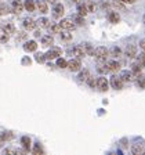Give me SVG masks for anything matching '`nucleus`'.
I'll return each instance as SVG.
<instances>
[{
  "mask_svg": "<svg viewBox=\"0 0 145 155\" xmlns=\"http://www.w3.org/2000/svg\"><path fill=\"white\" fill-rule=\"evenodd\" d=\"M94 57H95V60L100 64H102V62L106 61V58L109 57V51L106 50V47H98L94 51Z\"/></svg>",
  "mask_w": 145,
  "mask_h": 155,
  "instance_id": "1",
  "label": "nucleus"
},
{
  "mask_svg": "<svg viewBox=\"0 0 145 155\" xmlns=\"http://www.w3.org/2000/svg\"><path fill=\"white\" fill-rule=\"evenodd\" d=\"M66 68H69V71H72V72L80 71V69H82V62H80V60L75 58V60H71V61H68Z\"/></svg>",
  "mask_w": 145,
  "mask_h": 155,
  "instance_id": "2",
  "label": "nucleus"
},
{
  "mask_svg": "<svg viewBox=\"0 0 145 155\" xmlns=\"http://www.w3.org/2000/svg\"><path fill=\"white\" fill-rule=\"evenodd\" d=\"M62 54V50L61 48H58V47H53L50 51H47L44 54L46 60H55V58H58L60 55Z\"/></svg>",
  "mask_w": 145,
  "mask_h": 155,
  "instance_id": "3",
  "label": "nucleus"
},
{
  "mask_svg": "<svg viewBox=\"0 0 145 155\" xmlns=\"http://www.w3.org/2000/svg\"><path fill=\"white\" fill-rule=\"evenodd\" d=\"M105 71L106 72H112V74H115V72H118L120 69V64L118 61H105Z\"/></svg>",
  "mask_w": 145,
  "mask_h": 155,
  "instance_id": "4",
  "label": "nucleus"
},
{
  "mask_svg": "<svg viewBox=\"0 0 145 155\" xmlns=\"http://www.w3.org/2000/svg\"><path fill=\"white\" fill-rule=\"evenodd\" d=\"M60 26H61L62 29L71 31V29H73L75 26H76V24H75V21L72 18H62V21L60 22Z\"/></svg>",
  "mask_w": 145,
  "mask_h": 155,
  "instance_id": "5",
  "label": "nucleus"
},
{
  "mask_svg": "<svg viewBox=\"0 0 145 155\" xmlns=\"http://www.w3.org/2000/svg\"><path fill=\"white\" fill-rule=\"evenodd\" d=\"M95 86L98 87V90L106 91V90H108V86H109V82L106 81V78L100 76L98 79H97V84H95Z\"/></svg>",
  "mask_w": 145,
  "mask_h": 155,
  "instance_id": "6",
  "label": "nucleus"
},
{
  "mask_svg": "<svg viewBox=\"0 0 145 155\" xmlns=\"http://www.w3.org/2000/svg\"><path fill=\"white\" fill-rule=\"evenodd\" d=\"M73 54L76 55L77 60H82V58L86 57V51H84L83 45H77L73 47Z\"/></svg>",
  "mask_w": 145,
  "mask_h": 155,
  "instance_id": "7",
  "label": "nucleus"
},
{
  "mask_svg": "<svg viewBox=\"0 0 145 155\" xmlns=\"http://www.w3.org/2000/svg\"><path fill=\"white\" fill-rule=\"evenodd\" d=\"M64 6H62L61 3H55L54 8H53V15L55 17V18H61L62 15H64Z\"/></svg>",
  "mask_w": 145,
  "mask_h": 155,
  "instance_id": "8",
  "label": "nucleus"
},
{
  "mask_svg": "<svg viewBox=\"0 0 145 155\" xmlns=\"http://www.w3.org/2000/svg\"><path fill=\"white\" fill-rule=\"evenodd\" d=\"M111 86H112L113 89H116V90H120V89L123 87L122 79H120L119 76H112L111 78Z\"/></svg>",
  "mask_w": 145,
  "mask_h": 155,
  "instance_id": "9",
  "label": "nucleus"
},
{
  "mask_svg": "<svg viewBox=\"0 0 145 155\" xmlns=\"http://www.w3.org/2000/svg\"><path fill=\"white\" fill-rule=\"evenodd\" d=\"M22 25H24V29H25V31H32V29H35L36 22L32 18H25L24 19V22H22Z\"/></svg>",
  "mask_w": 145,
  "mask_h": 155,
  "instance_id": "10",
  "label": "nucleus"
},
{
  "mask_svg": "<svg viewBox=\"0 0 145 155\" xmlns=\"http://www.w3.org/2000/svg\"><path fill=\"white\" fill-rule=\"evenodd\" d=\"M124 53H126V55H127L129 58H134L135 55H137V47H135L134 45H129L127 47H126Z\"/></svg>",
  "mask_w": 145,
  "mask_h": 155,
  "instance_id": "11",
  "label": "nucleus"
},
{
  "mask_svg": "<svg viewBox=\"0 0 145 155\" xmlns=\"http://www.w3.org/2000/svg\"><path fill=\"white\" fill-rule=\"evenodd\" d=\"M36 48H37V45H36L35 40H29L24 45V50L28 53H32V51H36Z\"/></svg>",
  "mask_w": 145,
  "mask_h": 155,
  "instance_id": "12",
  "label": "nucleus"
},
{
  "mask_svg": "<svg viewBox=\"0 0 145 155\" xmlns=\"http://www.w3.org/2000/svg\"><path fill=\"white\" fill-rule=\"evenodd\" d=\"M131 152L134 155H140L144 152V144H141V143H134V144L131 145Z\"/></svg>",
  "mask_w": 145,
  "mask_h": 155,
  "instance_id": "13",
  "label": "nucleus"
},
{
  "mask_svg": "<svg viewBox=\"0 0 145 155\" xmlns=\"http://www.w3.org/2000/svg\"><path fill=\"white\" fill-rule=\"evenodd\" d=\"M119 78L122 79L123 83H124V82H131L133 79H134L130 71H122V72H120V75H119Z\"/></svg>",
  "mask_w": 145,
  "mask_h": 155,
  "instance_id": "14",
  "label": "nucleus"
},
{
  "mask_svg": "<svg viewBox=\"0 0 145 155\" xmlns=\"http://www.w3.org/2000/svg\"><path fill=\"white\" fill-rule=\"evenodd\" d=\"M24 10V4L19 0H13V11L15 14H21Z\"/></svg>",
  "mask_w": 145,
  "mask_h": 155,
  "instance_id": "15",
  "label": "nucleus"
},
{
  "mask_svg": "<svg viewBox=\"0 0 145 155\" xmlns=\"http://www.w3.org/2000/svg\"><path fill=\"white\" fill-rule=\"evenodd\" d=\"M36 6H37L39 11H40L42 14L48 13V7H47V3H46V0H39L37 3H36Z\"/></svg>",
  "mask_w": 145,
  "mask_h": 155,
  "instance_id": "16",
  "label": "nucleus"
},
{
  "mask_svg": "<svg viewBox=\"0 0 145 155\" xmlns=\"http://www.w3.org/2000/svg\"><path fill=\"white\" fill-rule=\"evenodd\" d=\"M53 43H54V38H53V35H44L42 36V45L43 46H51Z\"/></svg>",
  "mask_w": 145,
  "mask_h": 155,
  "instance_id": "17",
  "label": "nucleus"
},
{
  "mask_svg": "<svg viewBox=\"0 0 145 155\" xmlns=\"http://www.w3.org/2000/svg\"><path fill=\"white\" fill-rule=\"evenodd\" d=\"M24 8L26 10V11H29V13H33L36 8V4L33 0H26L25 3H24Z\"/></svg>",
  "mask_w": 145,
  "mask_h": 155,
  "instance_id": "18",
  "label": "nucleus"
},
{
  "mask_svg": "<svg viewBox=\"0 0 145 155\" xmlns=\"http://www.w3.org/2000/svg\"><path fill=\"white\" fill-rule=\"evenodd\" d=\"M108 19H109V22H112V24H118L120 21V17L116 11H111V13L108 14Z\"/></svg>",
  "mask_w": 145,
  "mask_h": 155,
  "instance_id": "19",
  "label": "nucleus"
},
{
  "mask_svg": "<svg viewBox=\"0 0 145 155\" xmlns=\"http://www.w3.org/2000/svg\"><path fill=\"white\" fill-rule=\"evenodd\" d=\"M2 28H3L4 31H6V32L8 33V35H13V33L15 32V26H14L11 22H6V24H3V25H2Z\"/></svg>",
  "mask_w": 145,
  "mask_h": 155,
  "instance_id": "20",
  "label": "nucleus"
},
{
  "mask_svg": "<svg viewBox=\"0 0 145 155\" xmlns=\"http://www.w3.org/2000/svg\"><path fill=\"white\" fill-rule=\"evenodd\" d=\"M83 4H84V7H86L87 13H93V11H95V3H94L93 0H86Z\"/></svg>",
  "mask_w": 145,
  "mask_h": 155,
  "instance_id": "21",
  "label": "nucleus"
},
{
  "mask_svg": "<svg viewBox=\"0 0 145 155\" xmlns=\"http://www.w3.org/2000/svg\"><path fill=\"white\" fill-rule=\"evenodd\" d=\"M83 47H84V51H86V55H94L95 48L93 47L91 43H83Z\"/></svg>",
  "mask_w": 145,
  "mask_h": 155,
  "instance_id": "22",
  "label": "nucleus"
},
{
  "mask_svg": "<svg viewBox=\"0 0 145 155\" xmlns=\"http://www.w3.org/2000/svg\"><path fill=\"white\" fill-rule=\"evenodd\" d=\"M21 144H22V148L25 151H29V148H31V139H29L28 136H24L22 139H21Z\"/></svg>",
  "mask_w": 145,
  "mask_h": 155,
  "instance_id": "23",
  "label": "nucleus"
},
{
  "mask_svg": "<svg viewBox=\"0 0 145 155\" xmlns=\"http://www.w3.org/2000/svg\"><path fill=\"white\" fill-rule=\"evenodd\" d=\"M36 25H39L40 28H48V26H50V19L43 17V18H40L37 22H36Z\"/></svg>",
  "mask_w": 145,
  "mask_h": 155,
  "instance_id": "24",
  "label": "nucleus"
},
{
  "mask_svg": "<svg viewBox=\"0 0 145 155\" xmlns=\"http://www.w3.org/2000/svg\"><path fill=\"white\" fill-rule=\"evenodd\" d=\"M8 39H10V35L4 31L2 26H0V43H6L8 42Z\"/></svg>",
  "mask_w": 145,
  "mask_h": 155,
  "instance_id": "25",
  "label": "nucleus"
},
{
  "mask_svg": "<svg viewBox=\"0 0 145 155\" xmlns=\"http://www.w3.org/2000/svg\"><path fill=\"white\" fill-rule=\"evenodd\" d=\"M112 6L115 7V8L120 10V11H126V6H124V3H122L120 0H113V2H112Z\"/></svg>",
  "mask_w": 145,
  "mask_h": 155,
  "instance_id": "26",
  "label": "nucleus"
},
{
  "mask_svg": "<svg viewBox=\"0 0 145 155\" xmlns=\"http://www.w3.org/2000/svg\"><path fill=\"white\" fill-rule=\"evenodd\" d=\"M11 139H13V133H10V132L0 133V140L2 141H7V140H11Z\"/></svg>",
  "mask_w": 145,
  "mask_h": 155,
  "instance_id": "27",
  "label": "nucleus"
},
{
  "mask_svg": "<svg viewBox=\"0 0 145 155\" xmlns=\"http://www.w3.org/2000/svg\"><path fill=\"white\" fill-rule=\"evenodd\" d=\"M89 76H90V72L87 71V69H84V71H82L80 74H79V81H80V82H86Z\"/></svg>",
  "mask_w": 145,
  "mask_h": 155,
  "instance_id": "28",
  "label": "nucleus"
},
{
  "mask_svg": "<svg viewBox=\"0 0 145 155\" xmlns=\"http://www.w3.org/2000/svg\"><path fill=\"white\" fill-rule=\"evenodd\" d=\"M135 79H137V86L141 87V89H145V76L140 75V76H137Z\"/></svg>",
  "mask_w": 145,
  "mask_h": 155,
  "instance_id": "29",
  "label": "nucleus"
},
{
  "mask_svg": "<svg viewBox=\"0 0 145 155\" xmlns=\"http://www.w3.org/2000/svg\"><path fill=\"white\" fill-rule=\"evenodd\" d=\"M50 28V31H51V33H60L62 31V28L60 26V24H54V25L51 26H48Z\"/></svg>",
  "mask_w": 145,
  "mask_h": 155,
  "instance_id": "30",
  "label": "nucleus"
},
{
  "mask_svg": "<svg viewBox=\"0 0 145 155\" xmlns=\"http://www.w3.org/2000/svg\"><path fill=\"white\" fill-rule=\"evenodd\" d=\"M32 152H33V154H36V155L43 154V148H42V145L39 144V143H36L35 147H33V150H32Z\"/></svg>",
  "mask_w": 145,
  "mask_h": 155,
  "instance_id": "31",
  "label": "nucleus"
},
{
  "mask_svg": "<svg viewBox=\"0 0 145 155\" xmlns=\"http://www.w3.org/2000/svg\"><path fill=\"white\" fill-rule=\"evenodd\" d=\"M66 64H68L66 60H64V58H61V57L57 58V67L58 68H66Z\"/></svg>",
  "mask_w": 145,
  "mask_h": 155,
  "instance_id": "32",
  "label": "nucleus"
},
{
  "mask_svg": "<svg viewBox=\"0 0 145 155\" xmlns=\"http://www.w3.org/2000/svg\"><path fill=\"white\" fill-rule=\"evenodd\" d=\"M87 83H89V86H90V87H93V89H94V87H95V84H97V79H95V78H94V76H91V75H90V76H89V78H87Z\"/></svg>",
  "mask_w": 145,
  "mask_h": 155,
  "instance_id": "33",
  "label": "nucleus"
},
{
  "mask_svg": "<svg viewBox=\"0 0 145 155\" xmlns=\"http://www.w3.org/2000/svg\"><path fill=\"white\" fill-rule=\"evenodd\" d=\"M77 11H79V15H82V17H84L87 14V10L84 7V4H79L77 6Z\"/></svg>",
  "mask_w": 145,
  "mask_h": 155,
  "instance_id": "34",
  "label": "nucleus"
},
{
  "mask_svg": "<svg viewBox=\"0 0 145 155\" xmlns=\"http://www.w3.org/2000/svg\"><path fill=\"white\" fill-rule=\"evenodd\" d=\"M60 33H61V39H62V40H65V42H69V40L72 39V35L69 32H62V31H61Z\"/></svg>",
  "mask_w": 145,
  "mask_h": 155,
  "instance_id": "35",
  "label": "nucleus"
},
{
  "mask_svg": "<svg viewBox=\"0 0 145 155\" xmlns=\"http://www.w3.org/2000/svg\"><path fill=\"white\" fill-rule=\"evenodd\" d=\"M111 53H112L113 57H120V55H122V50H120L119 47H113L112 50H111Z\"/></svg>",
  "mask_w": 145,
  "mask_h": 155,
  "instance_id": "36",
  "label": "nucleus"
},
{
  "mask_svg": "<svg viewBox=\"0 0 145 155\" xmlns=\"http://www.w3.org/2000/svg\"><path fill=\"white\" fill-rule=\"evenodd\" d=\"M73 21H75V24H76V25H84V18L82 15H76Z\"/></svg>",
  "mask_w": 145,
  "mask_h": 155,
  "instance_id": "37",
  "label": "nucleus"
},
{
  "mask_svg": "<svg viewBox=\"0 0 145 155\" xmlns=\"http://www.w3.org/2000/svg\"><path fill=\"white\" fill-rule=\"evenodd\" d=\"M21 151H18V150H15V148H6V150H3V154L6 155V154H19Z\"/></svg>",
  "mask_w": 145,
  "mask_h": 155,
  "instance_id": "38",
  "label": "nucleus"
},
{
  "mask_svg": "<svg viewBox=\"0 0 145 155\" xmlns=\"http://www.w3.org/2000/svg\"><path fill=\"white\" fill-rule=\"evenodd\" d=\"M7 13H8V7L6 4H0V15H4Z\"/></svg>",
  "mask_w": 145,
  "mask_h": 155,
  "instance_id": "39",
  "label": "nucleus"
},
{
  "mask_svg": "<svg viewBox=\"0 0 145 155\" xmlns=\"http://www.w3.org/2000/svg\"><path fill=\"white\" fill-rule=\"evenodd\" d=\"M36 61L37 62H44L46 61V57H44V54H42V53H39V54H36Z\"/></svg>",
  "mask_w": 145,
  "mask_h": 155,
  "instance_id": "40",
  "label": "nucleus"
},
{
  "mask_svg": "<svg viewBox=\"0 0 145 155\" xmlns=\"http://www.w3.org/2000/svg\"><path fill=\"white\" fill-rule=\"evenodd\" d=\"M140 47H141L142 50H144V51H145V39H142L141 42H140Z\"/></svg>",
  "mask_w": 145,
  "mask_h": 155,
  "instance_id": "41",
  "label": "nucleus"
},
{
  "mask_svg": "<svg viewBox=\"0 0 145 155\" xmlns=\"http://www.w3.org/2000/svg\"><path fill=\"white\" fill-rule=\"evenodd\" d=\"M122 3H129V4H131V3H134L135 0H120Z\"/></svg>",
  "mask_w": 145,
  "mask_h": 155,
  "instance_id": "42",
  "label": "nucleus"
},
{
  "mask_svg": "<svg viewBox=\"0 0 145 155\" xmlns=\"http://www.w3.org/2000/svg\"><path fill=\"white\" fill-rule=\"evenodd\" d=\"M25 38H26V35L25 33H22V35H19L18 38H17V40H22V39H25Z\"/></svg>",
  "mask_w": 145,
  "mask_h": 155,
  "instance_id": "43",
  "label": "nucleus"
},
{
  "mask_svg": "<svg viewBox=\"0 0 145 155\" xmlns=\"http://www.w3.org/2000/svg\"><path fill=\"white\" fill-rule=\"evenodd\" d=\"M40 36H42V35H40V31H36V32H35V38H40Z\"/></svg>",
  "mask_w": 145,
  "mask_h": 155,
  "instance_id": "44",
  "label": "nucleus"
},
{
  "mask_svg": "<svg viewBox=\"0 0 145 155\" xmlns=\"http://www.w3.org/2000/svg\"><path fill=\"white\" fill-rule=\"evenodd\" d=\"M24 64H31V60H28V58H25V60H24Z\"/></svg>",
  "mask_w": 145,
  "mask_h": 155,
  "instance_id": "45",
  "label": "nucleus"
},
{
  "mask_svg": "<svg viewBox=\"0 0 145 155\" xmlns=\"http://www.w3.org/2000/svg\"><path fill=\"white\" fill-rule=\"evenodd\" d=\"M142 22H144V24H145V15H144V17H142Z\"/></svg>",
  "mask_w": 145,
  "mask_h": 155,
  "instance_id": "46",
  "label": "nucleus"
},
{
  "mask_svg": "<svg viewBox=\"0 0 145 155\" xmlns=\"http://www.w3.org/2000/svg\"><path fill=\"white\" fill-rule=\"evenodd\" d=\"M2 143H3V141H2V140H0V147H2Z\"/></svg>",
  "mask_w": 145,
  "mask_h": 155,
  "instance_id": "47",
  "label": "nucleus"
},
{
  "mask_svg": "<svg viewBox=\"0 0 145 155\" xmlns=\"http://www.w3.org/2000/svg\"><path fill=\"white\" fill-rule=\"evenodd\" d=\"M73 2H76V3H77V2H80V0H73Z\"/></svg>",
  "mask_w": 145,
  "mask_h": 155,
  "instance_id": "48",
  "label": "nucleus"
}]
</instances>
